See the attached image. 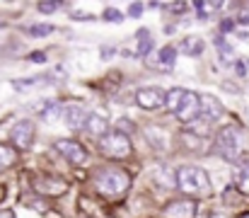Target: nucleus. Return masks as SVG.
<instances>
[{
	"label": "nucleus",
	"mask_w": 249,
	"mask_h": 218,
	"mask_svg": "<svg viewBox=\"0 0 249 218\" xmlns=\"http://www.w3.org/2000/svg\"><path fill=\"white\" fill-rule=\"evenodd\" d=\"M128 187H131V175L124 167H107L97 175V192L107 199H116L126 194Z\"/></svg>",
	"instance_id": "obj_1"
},
{
	"label": "nucleus",
	"mask_w": 249,
	"mask_h": 218,
	"mask_svg": "<svg viewBox=\"0 0 249 218\" xmlns=\"http://www.w3.org/2000/svg\"><path fill=\"white\" fill-rule=\"evenodd\" d=\"M177 187L184 194H198V197H206L211 192L208 175L201 167H191V165H184L177 170Z\"/></svg>",
	"instance_id": "obj_2"
},
{
	"label": "nucleus",
	"mask_w": 249,
	"mask_h": 218,
	"mask_svg": "<svg viewBox=\"0 0 249 218\" xmlns=\"http://www.w3.org/2000/svg\"><path fill=\"white\" fill-rule=\"evenodd\" d=\"M97 143H99V153L107 155V158H111V160H126L131 155V150H133L131 139L124 131H109Z\"/></svg>",
	"instance_id": "obj_3"
},
{
	"label": "nucleus",
	"mask_w": 249,
	"mask_h": 218,
	"mask_svg": "<svg viewBox=\"0 0 249 218\" xmlns=\"http://www.w3.org/2000/svg\"><path fill=\"white\" fill-rule=\"evenodd\" d=\"M240 145H242V139H240V131L235 126H225V129L218 131V136H215V150L220 153V158L237 160Z\"/></svg>",
	"instance_id": "obj_4"
},
{
	"label": "nucleus",
	"mask_w": 249,
	"mask_h": 218,
	"mask_svg": "<svg viewBox=\"0 0 249 218\" xmlns=\"http://www.w3.org/2000/svg\"><path fill=\"white\" fill-rule=\"evenodd\" d=\"M34 136H36V126L34 121L29 119H22L12 126L10 131V143L15 145V150H29L32 143H34Z\"/></svg>",
	"instance_id": "obj_5"
},
{
	"label": "nucleus",
	"mask_w": 249,
	"mask_h": 218,
	"mask_svg": "<svg viewBox=\"0 0 249 218\" xmlns=\"http://www.w3.org/2000/svg\"><path fill=\"white\" fill-rule=\"evenodd\" d=\"M174 117H177L181 124H191V121H196V119L201 117V95L186 90V97H184L181 107L174 112Z\"/></svg>",
	"instance_id": "obj_6"
},
{
	"label": "nucleus",
	"mask_w": 249,
	"mask_h": 218,
	"mask_svg": "<svg viewBox=\"0 0 249 218\" xmlns=\"http://www.w3.org/2000/svg\"><path fill=\"white\" fill-rule=\"evenodd\" d=\"M136 102H138V107L153 112V109H160L167 102V92L162 87H143L136 92Z\"/></svg>",
	"instance_id": "obj_7"
},
{
	"label": "nucleus",
	"mask_w": 249,
	"mask_h": 218,
	"mask_svg": "<svg viewBox=\"0 0 249 218\" xmlns=\"http://www.w3.org/2000/svg\"><path fill=\"white\" fill-rule=\"evenodd\" d=\"M56 150H58L68 162H73V165H83L85 160H87L85 145L78 143V141H73V139H61V141H56Z\"/></svg>",
	"instance_id": "obj_8"
},
{
	"label": "nucleus",
	"mask_w": 249,
	"mask_h": 218,
	"mask_svg": "<svg viewBox=\"0 0 249 218\" xmlns=\"http://www.w3.org/2000/svg\"><path fill=\"white\" fill-rule=\"evenodd\" d=\"M34 189L39 194H46V197H61V194L68 192V182L61 179V177H46V175H41V177H34Z\"/></svg>",
	"instance_id": "obj_9"
},
{
	"label": "nucleus",
	"mask_w": 249,
	"mask_h": 218,
	"mask_svg": "<svg viewBox=\"0 0 249 218\" xmlns=\"http://www.w3.org/2000/svg\"><path fill=\"white\" fill-rule=\"evenodd\" d=\"M165 218H194L196 216V204L191 199H179V201H172L169 206H165L162 211Z\"/></svg>",
	"instance_id": "obj_10"
},
{
	"label": "nucleus",
	"mask_w": 249,
	"mask_h": 218,
	"mask_svg": "<svg viewBox=\"0 0 249 218\" xmlns=\"http://www.w3.org/2000/svg\"><path fill=\"white\" fill-rule=\"evenodd\" d=\"M87 109L83 107H78V104H68L66 109H63V119H66V124L73 129V131H85V124H87Z\"/></svg>",
	"instance_id": "obj_11"
},
{
	"label": "nucleus",
	"mask_w": 249,
	"mask_h": 218,
	"mask_svg": "<svg viewBox=\"0 0 249 218\" xmlns=\"http://www.w3.org/2000/svg\"><path fill=\"white\" fill-rule=\"evenodd\" d=\"M201 114L206 121H218L223 117V102L213 95H201Z\"/></svg>",
	"instance_id": "obj_12"
},
{
	"label": "nucleus",
	"mask_w": 249,
	"mask_h": 218,
	"mask_svg": "<svg viewBox=\"0 0 249 218\" xmlns=\"http://www.w3.org/2000/svg\"><path fill=\"white\" fill-rule=\"evenodd\" d=\"M85 131L99 141L102 136L109 134V121H107L104 117H99V114H89V117H87V124H85Z\"/></svg>",
	"instance_id": "obj_13"
},
{
	"label": "nucleus",
	"mask_w": 249,
	"mask_h": 218,
	"mask_svg": "<svg viewBox=\"0 0 249 218\" xmlns=\"http://www.w3.org/2000/svg\"><path fill=\"white\" fill-rule=\"evenodd\" d=\"M203 49H206L203 39H201V37H194V34H189V37H184V39L179 41V51H181L184 56H201Z\"/></svg>",
	"instance_id": "obj_14"
},
{
	"label": "nucleus",
	"mask_w": 249,
	"mask_h": 218,
	"mask_svg": "<svg viewBox=\"0 0 249 218\" xmlns=\"http://www.w3.org/2000/svg\"><path fill=\"white\" fill-rule=\"evenodd\" d=\"M155 182L162 184L165 189H172V187L177 184V172H174L172 167H167V165H160V167L155 170Z\"/></svg>",
	"instance_id": "obj_15"
},
{
	"label": "nucleus",
	"mask_w": 249,
	"mask_h": 218,
	"mask_svg": "<svg viewBox=\"0 0 249 218\" xmlns=\"http://www.w3.org/2000/svg\"><path fill=\"white\" fill-rule=\"evenodd\" d=\"M184 97H186V90H184V87H172V90L167 92L165 107H167V109H172V112H177V109L181 107Z\"/></svg>",
	"instance_id": "obj_16"
},
{
	"label": "nucleus",
	"mask_w": 249,
	"mask_h": 218,
	"mask_svg": "<svg viewBox=\"0 0 249 218\" xmlns=\"http://www.w3.org/2000/svg\"><path fill=\"white\" fill-rule=\"evenodd\" d=\"M15 162H17V150L10 148L7 143H0V172L7 170V167H12Z\"/></svg>",
	"instance_id": "obj_17"
},
{
	"label": "nucleus",
	"mask_w": 249,
	"mask_h": 218,
	"mask_svg": "<svg viewBox=\"0 0 249 218\" xmlns=\"http://www.w3.org/2000/svg\"><path fill=\"white\" fill-rule=\"evenodd\" d=\"M174 61H177V49H174V46H165V49L158 51V63L165 66L167 71L174 66Z\"/></svg>",
	"instance_id": "obj_18"
},
{
	"label": "nucleus",
	"mask_w": 249,
	"mask_h": 218,
	"mask_svg": "<svg viewBox=\"0 0 249 218\" xmlns=\"http://www.w3.org/2000/svg\"><path fill=\"white\" fill-rule=\"evenodd\" d=\"M153 49V37H150V29H141L138 32V56H148Z\"/></svg>",
	"instance_id": "obj_19"
},
{
	"label": "nucleus",
	"mask_w": 249,
	"mask_h": 218,
	"mask_svg": "<svg viewBox=\"0 0 249 218\" xmlns=\"http://www.w3.org/2000/svg\"><path fill=\"white\" fill-rule=\"evenodd\" d=\"M215 46H218V54H220V61L223 63H230V61H235V54H232V46L223 39V37H218L215 39Z\"/></svg>",
	"instance_id": "obj_20"
},
{
	"label": "nucleus",
	"mask_w": 249,
	"mask_h": 218,
	"mask_svg": "<svg viewBox=\"0 0 249 218\" xmlns=\"http://www.w3.org/2000/svg\"><path fill=\"white\" fill-rule=\"evenodd\" d=\"M194 7H196V12H198V20H208V15H211L208 10H218L220 2H203V0H198Z\"/></svg>",
	"instance_id": "obj_21"
},
{
	"label": "nucleus",
	"mask_w": 249,
	"mask_h": 218,
	"mask_svg": "<svg viewBox=\"0 0 249 218\" xmlns=\"http://www.w3.org/2000/svg\"><path fill=\"white\" fill-rule=\"evenodd\" d=\"M53 29H56L53 24H32V27L27 29V34H29V37H49Z\"/></svg>",
	"instance_id": "obj_22"
},
{
	"label": "nucleus",
	"mask_w": 249,
	"mask_h": 218,
	"mask_svg": "<svg viewBox=\"0 0 249 218\" xmlns=\"http://www.w3.org/2000/svg\"><path fill=\"white\" fill-rule=\"evenodd\" d=\"M36 10L44 12V15H51V12L61 10V2H56V0H41V2L36 5Z\"/></svg>",
	"instance_id": "obj_23"
},
{
	"label": "nucleus",
	"mask_w": 249,
	"mask_h": 218,
	"mask_svg": "<svg viewBox=\"0 0 249 218\" xmlns=\"http://www.w3.org/2000/svg\"><path fill=\"white\" fill-rule=\"evenodd\" d=\"M237 189L249 197V167H245V170L240 172V177H237Z\"/></svg>",
	"instance_id": "obj_24"
},
{
	"label": "nucleus",
	"mask_w": 249,
	"mask_h": 218,
	"mask_svg": "<svg viewBox=\"0 0 249 218\" xmlns=\"http://www.w3.org/2000/svg\"><path fill=\"white\" fill-rule=\"evenodd\" d=\"M104 20H107V22H121V20H124V15H121L119 10L109 7V10H104Z\"/></svg>",
	"instance_id": "obj_25"
},
{
	"label": "nucleus",
	"mask_w": 249,
	"mask_h": 218,
	"mask_svg": "<svg viewBox=\"0 0 249 218\" xmlns=\"http://www.w3.org/2000/svg\"><path fill=\"white\" fill-rule=\"evenodd\" d=\"M128 15L131 17H141L143 15V2H131L128 5Z\"/></svg>",
	"instance_id": "obj_26"
},
{
	"label": "nucleus",
	"mask_w": 249,
	"mask_h": 218,
	"mask_svg": "<svg viewBox=\"0 0 249 218\" xmlns=\"http://www.w3.org/2000/svg\"><path fill=\"white\" fill-rule=\"evenodd\" d=\"M71 20H85V22H92L94 17H92V15H85V12H71Z\"/></svg>",
	"instance_id": "obj_27"
},
{
	"label": "nucleus",
	"mask_w": 249,
	"mask_h": 218,
	"mask_svg": "<svg viewBox=\"0 0 249 218\" xmlns=\"http://www.w3.org/2000/svg\"><path fill=\"white\" fill-rule=\"evenodd\" d=\"M232 27H235V22H232V20H225V22L220 24V32H223V34H230Z\"/></svg>",
	"instance_id": "obj_28"
},
{
	"label": "nucleus",
	"mask_w": 249,
	"mask_h": 218,
	"mask_svg": "<svg viewBox=\"0 0 249 218\" xmlns=\"http://www.w3.org/2000/svg\"><path fill=\"white\" fill-rule=\"evenodd\" d=\"M235 68H237V75H247V63H242V61H235Z\"/></svg>",
	"instance_id": "obj_29"
},
{
	"label": "nucleus",
	"mask_w": 249,
	"mask_h": 218,
	"mask_svg": "<svg viewBox=\"0 0 249 218\" xmlns=\"http://www.w3.org/2000/svg\"><path fill=\"white\" fill-rule=\"evenodd\" d=\"M102 56H104V59H111V56H114V49H111V46H104V49H102Z\"/></svg>",
	"instance_id": "obj_30"
},
{
	"label": "nucleus",
	"mask_w": 249,
	"mask_h": 218,
	"mask_svg": "<svg viewBox=\"0 0 249 218\" xmlns=\"http://www.w3.org/2000/svg\"><path fill=\"white\" fill-rule=\"evenodd\" d=\"M32 61H36V63H44V61H46V56H44V54H34V56H32Z\"/></svg>",
	"instance_id": "obj_31"
},
{
	"label": "nucleus",
	"mask_w": 249,
	"mask_h": 218,
	"mask_svg": "<svg viewBox=\"0 0 249 218\" xmlns=\"http://www.w3.org/2000/svg\"><path fill=\"white\" fill-rule=\"evenodd\" d=\"M237 20H240V22H245V24H249V10H245V12H242Z\"/></svg>",
	"instance_id": "obj_32"
},
{
	"label": "nucleus",
	"mask_w": 249,
	"mask_h": 218,
	"mask_svg": "<svg viewBox=\"0 0 249 218\" xmlns=\"http://www.w3.org/2000/svg\"><path fill=\"white\" fill-rule=\"evenodd\" d=\"M0 218H15V214H12V211H10V209H5V211H2V214H0Z\"/></svg>",
	"instance_id": "obj_33"
},
{
	"label": "nucleus",
	"mask_w": 249,
	"mask_h": 218,
	"mask_svg": "<svg viewBox=\"0 0 249 218\" xmlns=\"http://www.w3.org/2000/svg\"><path fill=\"white\" fill-rule=\"evenodd\" d=\"M211 218H228V216H223V214H213Z\"/></svg>",
	"instance_id": "obj_34"
},
{
	"label": "nucleus",
	"mask_w": 249,
	"mask_h": 218,
	"mask_svg": "<svg viewBox=\"0 0 249 218\" xmlns=\"http://www.w3.org/2000/svg\"><path fill=\"white\" fill-rule=\"evenodd\" d=\"M240 218H249V214H245V216H240Z\"/></svg>",
	"instance_id": "obj_35"
},
{
	"label": "nucleus",
	"mask_w": 249,
	"mask_h": 218,
	"mask_svg": "<svg viewBox=\"0 0 249 218\" xmlns=\"http://www.w3.org/2000/svg\"><path fill=\"white\" fill-rule=\"evenodd\" d=\"M247 71H249V61H247Z\"/></svg>",
	"instance_id": "obj_36"
}]
</instances>
